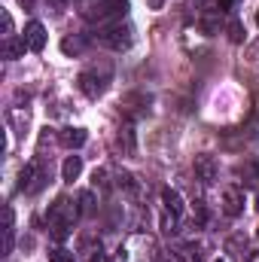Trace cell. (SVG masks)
<instances>
[{
    "label": "cell",
    "instance_id": "ba28073f",
    "mask_svg": "<svg viewBox=\"0 0 259 262\" xmlns=\"http://www.w3.org/2000/svg\"><path fill=\"white\" fill-rule=\"evenodd\" d=\"M79 174H82V156H67L61 165V180L73 183V180H79Z\"/></svg>",
    "mask_w": 259,
    "mask_h": 262
},
{
    "label": "cell",
    "instance_id": "7c38bea8",
    "mask_svg": "<svg viewBox=\"0 0 259 262\" xmlns=\"http://www.w3.org/2000/svg\"><path fill=\"white\" fill-rule=\"evenodd\" d=\"M116 143H119V149L134 152V146H137V140H134V128H131V125L119 128V134H116Z\"/></svg>",
    "mask_w": 259,
    "mask_h": 262
},
{
    "label": "cell",
    "instance_id": "cb8c5ba5",
    "mask_svg": "<svg viewBox=\"0 0 259 262\" xmlns=\"http://www.w3.org/2000/svg\"><path fill=\"white\" fill-rule=\"evenodd\" d=\"M213 262H223V259H213Z\"/></svg>",
    "mask_w": 259,
    "mask_h": 262
},
{
    "label": "cell",
    "instance_id": "30bf717a",
    "mask_svg": "<svg viewBox=\"0 0 259 262\" xmlns=\"http://www.w3.org/2000/svg\"><path fill=\"white\" fill-rule=\"evenodd\" d=\"M162 204H165V210H168V213L183 216V198H180L177 189H162Z\"/></svg>",
    "mask_w": 259,
    "mask_h": 262
},
{
    "label": "cell",
    "instance_id": "9a60e30c",
    "mask_svg": "<svg viewBox=\"0 0 259 262\" xmlns=\"http://www.w3.org/2000/svg\"><path fill=\"white\" fill-rule=\"evenodd\" d=\"M79 213H92V192L79 195Z\"/></svg>",
    "mask_w": 259,
    "mask_h": 262
},
{
    "label": "cell",
    "instance_id": "7402d4cb",
    "mask_svg": "<svg viewBox=\"0 0 259 262\" xmlns=\"http://www.w3.org/2000/svg\"><path fill=\"white\" fill-rule=\"evenodd\" d=\"M256 210H259V195H256Z\"/></svg>",
    "mask_w": 259,
    "mask_h": 262
},
{
    "label": "cell",
    "instance_id": "603a6c76",
    "mask_svg": "<svg viewBox=\"0 0 259 262\" xmlns=\"http://www.w3.org/2000/svg\"><path fill=\"white\" fill-rule=\"evenodd\" d=\"M256 25H259V12H256Z\"/></svg>",
    "mask_w": 259,
    "mask_h": 262
},
{
    "label": "cell",
    "instance_id": "ac0fdd59",
    "mask_svg": "<svg viewBox=\"0 0 259 262\" xmlns=\"http://www.w3.org/2000/svg\"><path fill=\"white\" fill-rule=\"evenodd\" d=\"M217 3H220V9H232V6H235L238 0H217Z\"/></svg>",
    "mask_w": 259,
    "mask_h": 262
},
{
    "label": "cell",
    "instance_id": "277c9868",
    "mask_svg": "<svg viewBox=\"0 0 259 262\" xmlns=\"http://www.w3.org/2000/svg\"><path fill=\"white\" fill-rule=\"evenodd\" d=\"M195 174H198L201 183H213V180L220 177V162H217L213 156L201 152V156H195Z\"/></svg>",
    "mask_w": 259,
    "mask_h": 262
},
{
    "label": "cell",
    "instance_id": "3957f363",
    "mask_svg": "<svg viewBox=\"0 0 259 262\" xmlns=\"http://www.w3.org/2000/svg\"><path fill=\"white\" fill-rule=\"evenodd\" d=\"M101 43L107 46V49H113V52H125L134 46V31H131L128 25H110L104 34H101Z\"/></svg>",
    "mask_w": 259,
    "mask_h": 262
},
{
    "label": "cell",
    "instance_id": "5b68a950",
    "mask_svg": "<svg viewBox=\"0 0 259 262\" xmlns=\"http://www.w3.org/2000/svg\"><path fill=\"white\" fill-rule=\"evenodd\" d=\"M241 210H244V189L241 186H226L223 189V213L238 216Z\"/></svg>",
    "mask_w": 259,
    "mask_h": 262
},
{
    "label": "cell",
    "instance_id": "44dd1931",
    "mask_svg": "<svg viewBox=\"0 0 259 262\" xmlns=\"http://www.w3.org/2000/svg\"><path fill=\"white\" fill-rule=\"evenodd\" d=\"M247 262H259V253H250V256H247Z\"/></svg>",
    "mask_w": 259,
    "mask_h": 262
},
{
    "label": "cell",
    "instance_id": "9c48e42d",
    "mask_svg": "<svg viewBox=\"0 0 259 262\" xmlns=\"http://www.w3.org/2000/svg\"><path fill=\"white\" fill-rule=\"evenodd\" d=\"M58 140L64 143L67 149H79V146L89 140V134H85V128H64L58 134Z\"/></svg>",
    "mask_w": 259,
    "mask_h": 262
},
{
    "label": "cell",
    "instance_id": "8fae6325",
    "mask_svg": "<svg viewBox=\"0 0 259 262\" xmlns=\"http://www.w3.org/2000/svg\"><path fill=\"white\" fill-rule=\"evenodd\" d=\"M25 46H28V43H25V37H21V40H15V37H6V43H3V55H6L9 61H15L18 55H25Z\"/></svg>",
    "mask_w": 259,
    "mask_h": 262
},
{
    "label": "cell",
    "instance_id": "7a4b0ae2",
    "mask_svg": "<svg viewBox=\"0 0 259 262\" xmlns=\"http://www.w3.org/2000/svg\"><path fill=\"white\" fill-rule=\"evenodd\" d=\"M125 9H128V0H95L85 9V18L89 21H98V25H107V21L116 25V18L125 15Z\"/></svg>",
    "mask_w": 259,
    "mask_h": 262
},
{
    "label": "cell",
    "instance_id": "8992f818",
    "mask_svg": "<svg viewBox=\"0 0 259 262\" xmlns=\"http://www.w3.org/2000/svg\"><path fill=\"white\" fill-rule=\"evenodd\" d=\"M79 92L89 98H101L107 92V79L98 73H79Z\"/></svg>",
    "mask_w": 259,
    "mask_h": 262
},
{
    "label": "cell",
    "instance_id": "52a82bcc",
    "mask_svg": "<svg viewBox=\"0 0 259 262\" xmlns=\"http://www.w3.org/2000/svg\"><path fill=\"white\" fill-rule=\"evenodd\" d=\"M25 43H28L31 52H43V49H46V28H43L40 21H28V28H25Z\"/></svg>",
    "mask_w": 259,
    "mask_h": 262
},
{
    "label": "cell",
    "instance_id": "ffe728a7",
    "mask_svg": "<svg viewBox=\"0 0 259 262\" xmlns=\"http://www.w3.org/2000/svg\"><path fill=\"white\" fill-rule=\"evenodd\" d=\"M146 3H149V9H162V3H165V0H146Z\"/></svg>",
    "mask_w": 259,
    "mask_h": 262
},
{
    "label": "cell",
    "instance_id": "4fadbf2b",
    "mask_svg": "<svg viewBox=\"0 0 259 262\" xmlns=\"http://www.w3.org/2000/svg\"><path fill=\"white\" fill-rule=\"evenodd\" d=\"M229 40L232 43H244V25L235 18V21H229Z\"/></svg>",
    "mask_w": 259,
    "mask_h": 262
},
{
    "label": "cell",
    "instance_id": "d4e9b609",
    "mask_svg": "<svg viewBox=\"0 0 259 262\" xmlns=\"http://www.w3.org/2000/svg\"><path fill=\"white\" fill-rule=\"evenodd\" d=\"M256 235H259V232H256Z\"/></svg>",
    "mask_w": 259,
    "mask_h": 262
},
{
    "label": "cell",
    "instance_id": "d6986e66",
    "mask_svg": "<svg viewBox=\"0 0 259 262\" xmlns=\"http://www.w3.org/2000/svg\"><path fill=\"white\" fill-rule=\"evenodd\" d=\"M113 262H125V250H122V247L116 250V256H113Z\"/></svg>",
    "mask_w": 259,
    "mask_h": 262
},
{
    "label": "cell",
    "instance_id": "5bb4252c",
    "mask_svg": "<svg viewBox=\"0 0 259 262\" xmlns=\"http://www.w3.org/2000/svg\"><path fill=\"white\" fill-rule=\"evenodd\" d=\"M49 262H76V259H73V253H70V250L55 247V250H49Z\"/></svg>",
    "mask_w": 259,
    "mask_h": 262
},
{
    "label": "cell",
    "instance_id": "e0dca14e",
    "mask_svg": "<svg viewBox=\"0 0 259 262\" xmlns=\"http://www.w3.org/2000/svg\"><path fill=\"white\" fill-rule=\"evenodd\" d=\"M82 49V43H76V40H64V52L70 55V52H79Z\"/></svg>",
    "mask_w": 259,
    "mask_h": 262
},
{
    "label": "cell",
    "instance_id": "6da1fadb",
    "mask_svg": "<svg viewBox=\"0 0 259 262\" xmlns=\"http://www.w3.org/2000/svg\"><path fill=\"white\" fill-rule=\"evenodd\" d=\"M76 204H70L67 198H58L52 207H49V235L55 241H64L73 229V220H76Z\"/></svg>",
    "mask_w": 259,
    "mask_h": 262
},
{
    "label": "cell",
    "instance_id": "2e32d148",
    "mask_svg": "<svg viewBox=\"0 0 259 262\" xmlns=\"http://www.w3.org/2000/svg\"><path fill=\"white\" fill-rule=\"evenodd\" d=\"M3 31H6V37H12V15L3 9Z\"/></svg>",
    "mask_w": 259,
    "mask_h": 262
}]
</instances>
